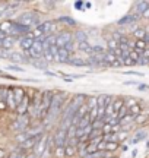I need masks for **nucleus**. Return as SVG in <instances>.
<instances>
[{
	"label": "nucleus",
	"instance_id": "f257e3e1",
	"mask_svg": "<svg viewBox=\"0 0 149 158\" xmlns=\"http://www.w3.org/2000/svg\"><path fill=\"white\" fill-rule=\"evenodd\" d=\"M16 23H19V25H22V27H25V28H35L37 25H38V13L37 12H25V13H22L21 16L18 18Z\"/></svg>",
	"mask_w": 149,
	"mask_h": 158
},
{
	"label": "nucleus",
	"instance_id": "f03ea898",
	"mask_svg": "<svg viewBox=\"0 0 149 158\" xmlns=\"http://www.w3.org/2000/svg\"><path fill=\"white\" fill-rule=\"evenodd\" d=\"M53 97H54V92H53V91H44V92H42V100H41L40 114H38L41 118L47 117V114H48V111H50V107H51Z\"/></svg>",
	"mask_w": 149,
	"mask_h": 158
},
{
	"label": "nucleus",
	"instance_id": "7ed1b4c3",
	"mask_svg": "<svg viewBox=\"0 0 149 158\" xmlns=\"http://www.w3.org/2000/svg\"><path fill=\"white\" fill-rule=\"evenodd\" d=\"M72 43H74L73 32H70V31H62V32L56 34V47H58V48H64L66 45L72 44Z\"/></svg>",
	"mask_w": 149,
	"mask_h": 158
},
{
	"label": "nucleus",
	"instance_id": "20e7f679",
	"mask_svg": "<svg viewBox=\"0 0 149 158\" xmlns=\"http://www.w3.org/2000/svg\"><path fill=\"white\" fill-rule=\"evenodd\" d=\"M42 40L44 38L34 40L32 47H31L29 51H28V54L32 57V59H42V53H44V44H42Z\"/></svg>",
	"mask_w": 149,
	"mask_h": 158
},
{
	"label": "nucleus",
	"instance_id": "39448f33",
	"mask_svg": "<svg viewBox=\"0 0 149 158\" xmlns=\"http://www.w3.org/2000/svg\"><path fill=\"white\" fill-rule=\"evenodd\" d=\"M29 126V117H28V114H25V116H18V118L12 123V129L13 130H23V129H26Z\"/></svg>",
	"mask_w": 149,
	"mask_h": 158
},
{
	"label": "nucleus",
	"instance_id": "423d86ee",
	"mask_svg": "<svg viewBox=\"0 0 149 158\" xmlns=\"http://www.w3.org/2000/svg\"><path fill=\"white\" fill-rule=\"evenodd\" d=\"M47 138L48 136H44V135H40V139L37 142V145L34 147V154L37 157H41L46 154V149H47Z\"/></svg>",
	"mask_w": 149,
	"mask_h": 158
},
{
	"label": "nucleus",
	"instance_id": "0eeeda50",
	"mask_svg": "<svg viewBox=\"0 0 149 158\" xmlns=\"http://www.w3.org/2000/svg\"><path fill=\"white\" fill-rule=\"evenodd\" d=\"M40 139V135L35 136H28L25 141L19 145V149H23V151H28V149H34V147L37 145V142Z\"/></svg>",
	"mask_w": 149,
	"mask_h": 158
},
{
	"label": "nucleus",
	"instance_id": "6e6552de",
	"mask_svg": "<svg viewBox=\"0 0 149 158\" xmlns=\"http://www.w3.org/2000/svg\"><path fill=\"white\" fill-rule=\"evenodd\" d=\"M29 104H31V98H29L28 94H25L23 100H22L21 102H19V106L16 107V113H18V116H25V114H28Z\"/></svg>",
	"mask_w": 149,
	"mask_h": 158
},
{
	"label": "nucleus",
	"instance_id": "1a4fd4ad",
	"mask_svg": "<svg viewBox=\"0 0 149 158\" xmlns=\"http://www.w3.org/2000/svg\"><path fill=\"white\" fill-rule=\"evenodd\" d=\"M70 57H72V54H70L66 48H57V53L54 54V62H57V63H69Z\"/></svg>",
	"mask_w": 149,
	"mask_h": 158
},
{
	"label": "nucleus",
	"instance_id": "9d476101",
	"mask_svg": "<svg viewBox=\"0 0 149 158\" xmlns=\"http://www.w3.org/2000/svg\"><path fill=\"white\" fill-rule=\"evenodd\" d=\"M54 141H56V147H64V143L67 142V130L58 129L54 136Z\"/></svg>",
	"mask_w": 149,
	"mask_h": 158
},
{
	"label": "nucleus",
	"instance_id": "9b49d317",
	"mask_svg": "<svg viewBox=\"0 0 149 158\" xmlns=\"http://www.w3.org/2000/svg\"><path fill=\"white\" fill-rule=\"evenodd\" d=\"M149 7V2H136L135 3V6H133V12L132 13H135V15H138V16H142L145 12H146V9Z\"/></svg>",
	"mask_w": 149,
	"mask_h": 158
},
{
	"label": "nucleus",
	"instance_id": "f8f14e48",
	"mask_svg": "<svg viewBox=\"0 0 149 158\" xmlns=\"http://www.w3.org/2000/svg\"><path fill=\"white\" fill-rule=\"evenodd\" d=\"M32 43H34V38H32V37L23 35V37L19 38V45H21V48H22L23 51H26V53H28L29 48L32 47Z\"/></svg>",
	"mask_w": 149,
	"mask_h": 158
},
{
	"label": "nucleus",
	"instance_id": "ddd939ff",
	"mask_svg": "<svg viewBox=\"0 0 149 158\" xmlns=\"http://www.w3.org/2000/svg\"><path fill=\"white\" fill-rule=\"evenodd\" d=\"M139 19H140V16L135 15V13H129V15H126L124 18H121L117 23H119V25H132V23L138 22Z\"/></svg>",
	"mask_w": 149,
	"mask_h": 158
},
{
	"label": "nucleus",
	"instance_id": "4468645a",
	"mask_svg": "<svg viewBox=\"0 0 149 158\" xmlns=\"http://www.w3.org/2000/svg\"><path fill=\"white\" fill-rule=\"evenodd\" d=\"M7 92H9V86H0V110H6V101H7Z\"/></svg>",
	"mask_w": 149,
	"mask_h": 158
},
{
	"label": "nucleus",
	"instance_id": "2eb2a0df",
	"mask_svg": "<svg viewBox=\"0 0 149 158\" xmlns=\"http://www.w3.org/2000/svg\"><path fill=\"white\" fill-rule=\"evenodd\" d=\"M69 64H72V66H91L89 59H88V60H85V59L78 57V56H73V54H72V57H70Z\"/></svg>",
	"mask_w": 149,
	"mask_h": 158
},
{
	"label": "nucleus",
	"instance_id": "dca6fc26",
	"mask_svg": "<svg viewBox=\"0 0 149 158\" xmlns=\"http://www.w3.org/2000/svg\"><path fill=\"white\" fill-rule=\"evenodd\" d=\"M16 41L18 38L16 37H10V35H7L5 40H3V48L2 50H7V51H10L13 47H15V44H16Z\"/></svg>",
	"mask_w": 149,
	"mask_h": 158
},
{
	"label": "nucleus",
	"instance_id": "f3484780",
	"mask_svg": "<svg viewBox=\"0 0 149 158\" xmlns=\"http://www.w3.org/2000/svg\"><path fill=\"white\" fill-rule=\"evenodd\" d=\"M6 106H7V108L9 110H12V111H16V101H15V95H13V91H12V88H9V92H7V101H6Z\"/></svg>",
	"mask_w": 149,
	"mask_h": 158
},
{
	"label": "nucleus",
	"instance_id": "a211bd4d",
	"mask_svg": "<svg viewBox=\"0 0 149 158\" xmlns=\"http://www.w3.org/2000/svg\"><path fill=\"white\" fill-rule=\"evenodd\" d=\"M13 91V95H15V101H16V106H19V102L23 100V97H25V89L21 88V86H15V88H12Z\"/></svg>",
	"mask_w": 149,
	"mask_h": 158
},
{
	"label": "nucleus",
	"instance_id": "6ab92c4d",
	"mask_svg": "<svg viewBox=\"0 0 149 158\" xmlns=\"http://www.w3.org/2000/svg\"><path fill=\"white\" fill-rule=\"evenodd\" d=\"M132 35L135 37V40H136V41H138V40H143V41H145V37H146V28L138 27V28L132 32Z\"/></svg>",
	"mask_w": 149,
	"mask_h": 158
},
{
	"label": "nucleus",
	"instance_id": "aec40b11",
	"mask_svg": "<svg viewBox=\"0 0 149 158\" xmlns=\"http://www.w3.org/2000/svg\"><path fill=\"white\" fill-rule=\"evenodd\" d=\"M88 126H91V118H89V114H85L83 117L80 118V122L78 123V129H85V127H88Z\"/></svg>",
	"mask_w": 149,
	"mask_h": 158
},
{
	"label": "nucleus",
	"instance_id": "412c9836",
	"mask_svg": "<svg viewBox=\"0 0 149 158\" xmlns=\"http://www.w3.org/2000/svg\"><path fill=\"white\" fill-rule=\"evenodd\" d=\"M107 50L113 51V53L119 50V41H117L114 37H113V38H110L108 41H107Z\"/></svg>",
	"mask_w": 149,
	"mask_h": 158
},
{
	"label": "nucleus",
	"instance_id": "4be33fe9",
	"mask_svg": "<svg viewBox=\"0 0 149 158\" xmlns=\"http://www.w3.org/2000/svg\"><path fill=\"white\" fill-rule=\"evenodd\" d=\"M73 37H74L76 44H79V43H86V40H88V35H86L83 31H78V32H74Z\"/></svg>",
	"mask_w": 149,
	"mask_h": 158
},
{
	"label": "nucleus",
	"instance_id": "5701e85b",
	"mask_svg": "<svg viewBox=\"0 0 149 158\" xmlns=\"http://www.w3.org/2000/svg\"><path fill=\"white\" fill-rule=\"evenodd\" d=\"M9 60H12L13 63H22V62H23V57L21 56L19 53L10 51V54H9Z\"/></svg>",
	"mask_w": 149,
	"mask_h": 158
},
{
	"label": "nucleus",
	"instance_id": "b1692460",
	"mask_svg": "<svg viewBox=\"0 0 149 158\" xmlns=\"http://www.w3.org/2000/svg\"><path fill=\"white\" fill-rule=\"evenodd\" d=\"M124 106V101L123 100H114L113 101V110H114V113H115V116H117V113L120 111V108Z\"/></svg>",
	"mask_w": 149,
	"mask_h": 158
},
{
	"label": "nucleus",
	"instance_id": "393cba45",
	"mask_svg": "<svg viewBox=\"0 0 149 158\" xmlns=\"http://www.w3.org/2000/svg\"><path fill=\"white\" fill-rule=\"evenodd\" d=\"M64 152H66V157H73L76 154V147L73 145H66L64 147Z\"/></svg>",
	"mask_w": 149,
	"mask_h": 158
},
{
	"label": "nucleus",
	"instance_id": "a878e982",
	"mask_svg": "<svg viewBox=\"0 0 149 158\" xmlns=\"http://www.w3.org/2000/svg\"><path fill=\"white\" fill-rule=\"evenodd\" d=\"M140 110H142V108H140V106H139V104H136V106H133V107L129 108V114H130V116H133V117H136V116L140 113Z\"/></svg>",
	"mask_w": 149,
	"mask_h": 158
},
{
	"label": "nucleus",
	"instance_id": "bb28decb",
	"mask_svg": "<svg viewBox=\"0 0 149 158\" xmlns=\"http://www.w3.org/2000/svg\"><path fill=\"white\" fill-rule=\"evenodd\" d=\"M129 57L132 59L133 62L138 64V62H139V59H140V53H138L136 50H130V53H129Z\"/></svg>",
	"mask_w": 149,
	"mask_h": 158
},
{
	"label": "nucleus",
	"instance_id": "cd10ccee",
	"mask_svg": "<svg viewBox=\"0 0 149 158\" xmlns=\"http://www.w3.org/2000/svg\"><path fill=\"white\" fill-rule=\"evenodd\" d=\"M54 155L58 158L66 157V152H64V147H56L54 148Z\"/></svg>",
	"mask_w": 149,
	"mask_h": 158
},
{
	"label": "nucleus",
	"instance_id": "c85d7f7f",
	"mask_svg": "<svg viewBox=\"0 0 149 158\" xmlns=\"http://www.w3.org/2000/svg\"><path fill=\"white\" fill-rule=\"evenodd\" d=\"M121 63H123V66H133V64H136V63L133 62L130 57H126V59H121Z\"/></svg>",
	"mask_w": 149,
	"mask_h": 158
},
{
	"label": "nucleus",
	"instance_id": "c756f323",
	"mask_svg": "<svg viewBox=\"0 0 149 158\" xmlns=\"http://www.w3.org/2000/svg\"><path fill=\"white\" fill-rule=\"evenodd\" d=\"M124 106H126L127 108L133 107V106H136V100H135V98H127L126 101H124Z\"/></svg>",
	"mask_w": 149,
	"mask_h": 158
},
{
	"label": "nucleus",
	"instance_id": "7c9ffc66",
	"mask_svg": "<svg viewBox=\"0 0 149 158\" xmlns=\"http://www.w3.org/2000/svg\"><path fill=\"white\" fill-rule=\"evenodd\" d=\"M126 136H127V132H119V133H117V142L124 141Z\"/></svg>",
	"mask_w": 149,
	"mask_h": 158
},
{
	"label": "nucleus",
	"instance_id": "2f4dec72",
	"mask_svg": "<svg viewBox=\"0 0 149 158\" xmlns=\"http://www.w3.org/2000/svg\"><path fill=\"white\" fill-rule=\"evenodd\" d=\"M9 54H10V51L0 50V57H2V59H9Z\"/></svg>",
	"mask_w": 149,
	"mask_h": 158
},
{
	"label": "nucleus",
	"instance_id": "473e14b6",
	"mask_svg": "<svg viewBox=\"0 0 149 158\" xmlns=\"http://www.w3.org/2000/svg\"><path fill=\"white\" fill-rule=\"evenodd\" d=\"M25 158H38V157H37L34 152H29V154H26V157Z\"/></svg>",
	"mask_w": 149,
	"mask_h": 158
},
{
	"label": "nucleus",
	"instance_id": "72a5a7b5",
	"mask_svg": "<svg viewBox=\"0 0 149 158\" xmlns=\"http://www.w3.org/2000/svg\"><path fill=\"white\" fill-rule=\"evenodd\" d=\"M142 16H143V18H146V19H149V7H148V9H146V12H145L143 15H142Z\"/></svg>",
	"mask_w": 149,
	"mask_h": 158
},
{
	"label": "nucleus",
	"instance_id": "f704fd0d",
	"mask_svg": "<svg viewBox=\"0 0 149 158\" xmlns=\"http://www.w3.org/2000/svg\"><path fill=\"white\" fill-rule=\"evenodd\" d=\"M25 157H26V154H25V152H21V155H19L18 158H25Z\"/></svg>",
	"mask_w": 149,
	"mask_h": 158
},
{
	"label": "nucleus",
	"instance_id": "c9c22d12",
	"mask_svg": "<svg viewBox=\"0 0 149 158\" xmlns=\"http://www.w3.org/2000/svg\"><path fill=\"white\" fill-rule=\"evenodd\" d=\"M3 48V40H0V50Z\"/></svg>",
	"mask_w": 149,
	"mask_h": 158
},
{
	"label": "nucleus",
	"instance_id": "e433bc0d",
	"mask_svg": "<svg viewBox=\"0 0 149 158\" xmlns=\"http://www.w3.org/2000/svg\"><path fill=\"white\" fill-rule=\"evenodd\" d=\"M107 158H114V157H107Z\"/></svg>",
	"mask_w": 149,
	"mask_h": 158
},
{
	"label": "nucleus",
	"instance_id": "4c0bfd02",
	"mask_svg": "<svg viewBox=\"0 0 149 158\" xmlns=\"http://www.w3.org/2000/svg\"><path fill=\"white\" fill-rule=\"evenodd\" d=\"M148 64H149V59H148Z\"/></svg>",
	"mask_w": 149,
	"mask_h": 158
}]
</instances>
